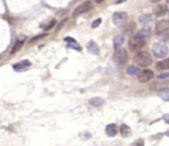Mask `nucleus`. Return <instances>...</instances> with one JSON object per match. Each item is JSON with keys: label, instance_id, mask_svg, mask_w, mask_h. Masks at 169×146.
<instances>
[{"label": "nucleus", "instance_id": "f257e3e1", "mask_svg": "<svg viewBox=\"0 0 169 146\" xmlns=\"http://www.w3.org/2000/svg\"><path fill=\"white\" fill-rule=\"evenodd\" d=\"M149 34H150L149 29H143L140 32L136 33L135 36L130 39V42H129L130 49H131L133 51L142 49V48L144 47V44H146V40H147V38L149 37Z\"/></svg>", "mask_w": 169, "mask_h": 146}, {"label": "nucleus", "instance_id": "f03ea898", "mask_svg": "<svg viewBox=\"0 0 169 146\" xmlns=\"http://www.w3.org/2000/svg\"><path fill=\"white\" fill-rule=\"evenodd\" d=\"M155 32L158 37L169 40V20H160L157 21Z\"/></svg>", "mask_w": 169, "mask_h": 146}, {"label": "nucleus", "instance_id": "7ed1b4c3", "mask_svg": "<svg viewBox=\"0 0 169 146\" xmlns=\"http://www.w3.org/2000/svg\"><path fill=\"white\" fill-rule=\"evenodd\" d=\"M134 60H135V62L138 64V66H143V68L149 66L151 63H153V58H151V56H150L147 51L137 52L135 55V57H134Z\"/></svg>", "mask_w": 169, "mask_h": 146}, {"label": "nucleus", "instance_id": "20e7f679", "mask_svg": "<svg viewBox=\"0 0 169 146\" xmlns=\"http://www.w3.org/2000/svg\"><path fill=\"white\" fill-rule=\"evenodd\" d=\"M151 51L156 57L162 58V57H166V55L168 53V48H167L166 44H163L161 42H156L151 47Z\"/></svg>", "mask_w": 169, "mask_h": 146}, {"label": "nucleus", "instance_id": "39448f33", "mask_svg": "<svg viewBox=\"0 0 169 146\" xmlns=\"http://www.w3.org/2000/svg\"><path fill=\"white\" fill-rule=\"evenodd\" d=\"M114 61L118 66H123L128 62V53L124 49H117L114 53Z\"/></svg>", "mask_w": 169, "mask_h": 146}, {"label": "nucleus", "instance_id": "423d86ee", "mask_svg": "<svg viewBox=\"0 0 169 146\" xmlns=\"http://www.w3.org/2000/svg\"><path fill=\"white\" fill-rule=\"evenodd\" d=\"M92 8V2L88 0V1H84L83 4H81L79 6L76 7V10L74 11V13H72V17L76 18V17H79L81 14L85 13V12H88Z\"/></svg>", "mask_w": 169, "mask_h": 146}, {"label": "nucleus", "instance_id": "0eeeda50", "mask_svg": "<svg viewBox=\"0 0 169 146\" xmlns=\"http://www.w3.org/2000/svg\"><path fill=\"white\" fill-rule=\"evenodd\" d=\"M128 20V14L125 12H115L112 16V21L116 26H123Z\"/></svg>", "mask_w": 169, "mask_h": 146}, {"label": "nucleus", "instance_id": "6e6552de", "mask_svg": "<svg viewBox=\"0 0 169 146\" xmlns=\"http://www.w3.org/2000/svg\"><path fill=\"white\" fill-rule=\"evenodd\" d=\"M153 77H154V73H153L151 70H143V71H140V74L137 75L138 81L142 82V83L148 82V81H150Z\"/></svg>", "mask_w": 169, "mask_h": 146}, {"label": "nucleus", "instance_id": "1a4fd4ad", "mask_svg": "<svg viewBox=\"0 0 169 146\" xmlns=\"http://www.w3.org/2000/svg\"><path fill=\"white\" fill-rule=\"evenodd\" d=\"M30 66H31V62L27 60H24L19 62V63H17V64H14L13 69L14 71H17V73H21V71H26Z\"/></svg>", "mask_w": 169, "mask_h": 146}, {"label": "nucleus", "instance_id": "9d476101", "mask_svg": "<svg viewBox=\"0 0 169 146\" xmlns=\"http://www.w3.org/2000/svg\"><path fill=\"white\" fill-rule=\"evenodd\" d=\"M88 51L90 53H92V55H98L99 53V48L94 40H91L88 44Z\"/></svg>", "mask_w": 169, "mask_h": 146}, {"label": "nucleus", "instance_id": "9b49d317", "mask_svg": "<svg viewBox=\"0 0 169 146\" xmlns=\"http://www.w3.org/2000/svg\"><path fill=\"white\" fill-rule=\"evenodd\" d=\"M154 13L156 14V17H162V16L167 13V7L164 5H157L154 8Z\"/></svg>", "mask_w": 169, "mask_h": 146}, {"label": "nucleus", "instance_id": "f8f14e48", "mask_svg": "<svg viewBox=\"0 0 169 146\" xmlns=\"http://www.w3.org/2000/svg\"><path fill=\"white\" fill-rule=\"evenodd\" d=\"M24 42H25V37H23V38H20V39H18L15 43H14L13 48H12V50H11V53L13 55V53L18 52L19 50L21 49V47H23V44H24Z\"/></svg>", "mask_w": 169, "mask_h": 146}, {"label": "nucleus", "instance_id": "ddd939ff", "mask_svg": "<svg viewBox=\"0 0 169 146\" xmlns=\"http://www.w3.org/2000/svg\"><path fill=\"white\" fill-rule=\"evenodd\" d=\"M105 133H107L108 137H115L116 134H117V127H116V125H114V124L108 125L107 128H105Z\"/></svg>", "mask_w": 169, "mask_h": 146}, {"label": "nucleus", "instance_id": "4468645a", "mask_svg": "<svg viewBox=\"0 0 169 146\" xmlns=\"http://www.w3.org/2000/svg\"><path fill=\"white\" fill-rule=\"evenodd\" d=\"M104 99H102V98H92V99L89 100V103L91 105V106L94 107H101L104 105Z\"/></svg>", "mask_w": 169, "mask_h": 146}, {"label": "nucleus", "instance_id": "2eb2a0df", "mask_svg": "<svg viewBox=\"0 0 169 146\" xmlns=\"http://www.w3.org/2000/svg\"><path fill=\"white\" fill-rule=\"evenodd\" d=\"M65 42H68V48H72V49H74V50H78V51H81L82 48L79 47V44L76 42L74 39H72V38H65Z\"/></svg>", "mask_w": 169, "mask_h": 146}, {"label": "nucleus", "instance_id": "dca6fc26", "mask_svg": "<svg viewBox=\"0 0 169 146\" xmlns=\"http://www.w3.org/2000/svg\"><path fill=\"white\" fill-rule=\"evenodd\" d=\"M158 98H161L163 101H169V88H164V89H161L158 93Z\"/></svg>", "mask_w": 169, "mask_h": 146}, {"label": "nucleus", "instance_id": "f3484780", "mask_svg": "<svg viewBox=\"0 0 169 146\" xmlns=\"http://www.w3.org/2000/svg\"><path fill=\"white\" fill-rule=\"evenodd\" d=\"M123 43H124V37L121 36V34L114 38V48H115L116 50L121 47V45H123Z\"/></svg>", "mask_w": 169, "mask_h": 146}, {"label": "nucleus", "instance_id": "a211bd4d", "mask_svg": "<svg viewBox=\"0 0 169 146\" xmlns=\"http://www.w3.org/2000/svg\"><path fill=\"white\" fill-rule=\"evenodd\" d=\"M127 74H129L130 76H134V75H138L140 74V69L136 66H130L127 69Z\"/></svg>", "mask_w": 169, "mask_h": 146}, {"label": "nucleus", "instance_id": "6ab92c4d", "mask_svg": "<svg viewBox=\"0 0 169 146\" xmlns=\"http://www.w3.org/2000/svg\"><path fill=\"white\" fill-rule=\"evenodd\" d=\"M56 19H52V20H50L49 23H43L40 25V27L43 29V30H50V29H52V27L56 25Z\"/></svg>", "mask_w": 169, "mask_h": 146}, {"label": "nucleus", "instance_id": "aec40b11", "mask_svg": "<svg viewBox=\"0 0 169 146\" xmlns=\"http://www.w3.org/2000/svg\"><path fill=\"white\" fill-rule=\"evenodd\" d=\"M151 19H153V18H151V16H150V14H143V16L140 17V19L138 20H140V23H141V24H144V25H146V24L150 23Z\"/></svg>", "mask_w": 169, "mask_h": 146}, {"label": "nucleus", "instance_id": "412c9836", "mask_svg": "<svg viewBox=\"0 0 169 146\" xmlns=\"http://www.w3.org/2000/svg\"><path fill=\"white\" fill-rule=\"evenodd\" d=\"M157 68L158 69H169V58H166L163 60L162 62H160L157 64Z\"/></svg>", "mask_w": 169, "mask_h": 146}, {"label": "nucleus", "instance_id": "4be33fe9", "mask_svg": "<svg viewBox=\"0 0 169 146\" xmlns=\"http://www.w3.org/2000/svg\"><path fill=\"white\" fill-rule=\"evenodd\" d=\"M121 134L123 137H128L130 134V128L127 125H122L121 126Z\"/></svg>", "mask_w": 169, "mask_h": 146}, {"label": "nucleus", "instance_id": "5701e85b", "mask_svg": "<svg viewBox=\"0 0 169 146\" xmlns=\"http://www.w3.org/2000/svg\"><path fill=\"white\" fill-rule=\"evenodd\" d=\"M101 23H102V19L101 18H98V19H96L92 24H91V26L94 27V29H96V27H98L99 25H101Z\"/></svg>", "mask_w": 169, "mask_h": 146}, {"label": "nucleus", "instance_id": "b1692460", "mask_svg": "<svg viewBox=\"0 0 169 146\" xmlns=\"http://www.w3.org/2000/svg\"><path fill=\"white\" fill-rule=\"evenodd\" d=\"M167 77H169V73L161 74V75H158V79H167Z\"/></svg>", "mask_w": 169, "mask_h": 146}, {"label": "nucleus", "instance_id": "393cba45", "mask_svg": "<svg viewBox=\"0 0 169 146\" xmlns=\"http://www.w3.org/2000/svg\"><path fill=\"white\" fill-rule=\"evenodd\" d=\"M163 120H164L167 124H169V114H166V115L163 116Z\"/></svg>", "mask_w": 169, "mask_h": 146}, {"label": "nucleus", "instance_id": "a878e982", "mask_svg": "<svg viewBox=\"0 0 169 146\" xmlns=\"http://www.w3.org/2000/svg\"><path fill=\"white\" fill-rule=\"evenodd\" d=\"M124 1H125V0H117L116 2H117V4H122V2H124Z\"/></svg>", "mask_w": 169, "mask_h": 146}, {"label": "nucleus", "instance_id": "bb28decb", "mask_svg": "<svg viewBox=\"0 0 169 146\" xmlns=\"http://www.w3.org/2000/svg\"><path fill=\"white\" fill-rule=\"evenodd\" d=\"M166 135H167V137H169V131L167 133H166Z\"/></svg>", "mask_w": 169, "mask_h": 146}, {"label": "nucleus", "instance_id": "cd10ccee", "mask_svg": "<svg viewBox=\"0 0 169 146\" xmlns=\"http://www.w3.org/2000/svg\"><path fill=\"white\" fill-rule=\"evenodd\" d=\"M167 4H169V0H167Z\"/></svg>", "mask_w": 169, "mask_h": 146}, {"label": "nucleus", "instance_id": "c85d7f7f", "mask_svg": "<svg viewBox=\"0 0 169 146\" xmlns=\"http://www.w3.org/2000/svg\"><path fill=\"white\" fill-rule=\"evenodd\" d=\"M97 1H98V2H99V1H102V0H97Z\"/></svg>", "mask_w": 169, "mask_h": 146}]
</instances>
